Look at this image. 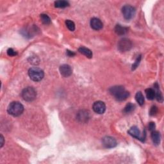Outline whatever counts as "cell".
<instances>
[{
    "label": "cell",
    "mask_w": 164,
    "mask_h": 164,
    "mask_svg": "<svg viewBox=\"0 0 164 164\" xmlns=\"http://www.w3.org/2000/svg\"><path fill=\"white\" fill-rule=\"evenodd\" d=\"M102 143L106 148H113L117 146V141L114 137L106 136L102 139Z\"/></svg>",
    "instance_id": "cell-7"
},
{
    "label": "cell",
    "mask_w": 164,
    "mask_h": 164,
    "mask_svg": "<svg viewBox=\"0 0 164 164\" xmlns=\"http://www.w3.org/2000/svg\"><path fill=\"white\" fill-rule=\"evenodd\" d=\"M40 17L41 21H42V23L44 24H50L51 23V19L47 14H44V13H42V14L40 15Z\"/></svg>",
    "instance_id": "cell-21"
},
{
    "label": "cell",
    "mask_w": 164,
    "mask_h": 164,
    "mask_svg": "<svg viewBox=\"0 0 164 164\" xmlns=\"http://www.w3.org/2000/svg\"><path fill=\"white\" fill-rule=\"evenodd\" d=\"M110 94L119 101H122L129 97L130 93L122 86H114L109 89Z\"/></svg>",
    "instance_id": "cell-1"
},
{
    "label": "cell",
    "mask_w": 164,
    "mask_h": 164,
    "mask_svg": "<svg viewBox=\"0 0 164 164\" xmlns=\"http://www.w3.org/2000/svg\"><path fill=\"white\" fill-rule=\"evenodd\" d=\"M77 119L81 122H86L89 119V113L86 110H81L77 114Z\"/></svg>",
    "instance_id": "cell-12"
},
{
    "label": "cell",
    "mask_w": 164,
    "mask_h": 164,
    "mask_svg": "<svg viewBox=\"0 0 164 164\" xmlns=\"http://www.w3.org/2000/svg\"><path fill=\"white\" fill-rule=\"evenodd\" d=\"M28 75L32 80L37 82L42 80L44 76V73L42 69L35 67H32L29 69Z\"/></svg>",
    "instance_id": "cell-4"
},
{
    "label": "cell",
    "mask_w": 164,
    "mask_h": 164,
    "mask_svg": "<svg viewBox=\"0 0 164 164\" xmlns=\"http://www.w3.org/2000/svg\"><path fill=\"white\" fill-rule=\"evenodd\" d=\"M140 60H141V56H138V58H136V60H135V62L134 63V64L132 65V70L135 69L138 66L139 64H140Z\"/></svg>",
    "instance_id": "cell-24"
},
{
    "label": "cell",
    "mask_w": 164,
    "mask_h": 164,
    "mask_svg": "<svg viewBox=\"0 0 164 164\" xmlns=\"http://www.w3.org/2000/svg\"><path fill=\"white\" fill-rule=\"evenodd\" d=\"M67 54L69 56H73L75 55V53H74V52L71 51H69V50H67Z\"/></svg>",
    "instance_id": "cell-27"
},
{
    "label": "cell",
    "mask_w": 164,
    "mask_h": 164,
    "mask_svg": "<svg viewBox=\"0 0 164 164\" xmlns=\"http://www.w3.org/2000/svg\"><path fill=\"white\" fill-rule=\"evenodd\" d=\"M135 9L131 5H125L122 7V13L126 20H130L135 14Z\"/></svg>",
    "instance_id": "cell-5"
},
{
    "label": "cell",
    "mask_w": 164,
    "mask_h": 164,
    "mask_svg": "<svg viewBox=\"0 0 164 164\" xmlns=\"http://www.w3.org/2000/svg\"><path fill=\"white\" fill-rule=\"evenodd\" d=\"M60 73L61 75L64 77H69L73 73V70L71 67L67 64H63L60 65L59 68Z\"/></svg>",
    "instance_id": "cell-9"
},
{
    "label": "cell",
    "mask_w": 164,
    "mask_h": 164,
    "mask_svg": "<svg viewBox=\"0 0 164 164\" xmlns=\"http://www.w3.org/2000/svg\"><path fill=\"white\" fill-rule=\"evenodd\" d=\"M24 111V106L22 104L18 101H13L10 103L8 106L7 112L9 114L14 117L19 116L23 114Z\"/></svg>",
    "instance_id": "cell-2"
},
{
    "label": "cell",
    "mask_w": 164,
    "mask_h": 164,
    "mask_svg": "<svg viewBox=\"0 0 164 164\" xmlns=\"http://www.w3.org/2000/svg\"><path fill=\"white\" fill-rule=\"evenodd\" d=\"M145 93H146V97L149 100L154 99V98L155 97V91L154 89L151 88L147 89H146V91H145Z\"/></svg>",
    "instance_id": "cell-17"
},
{
    "label": "cell",
    "mask_w": 164,
    "mask_h": 164,
    "mask_svg": "<svg viewBox=\"0 0 164 164\" xmlns=\"http://www.w3.org/2000/svg\"><path fill=\"white\" fill-rule=\"evenodd\" d=\"M69 6V2H67L66 1H56L54 2V7L56 8H61V9H63V8H65Z\"/></svg>",
    "instance_id": "cell-19"
},
{
    "label": "cell",
    "mask_w": 164,
    "mask_h": 164,
    "mask_svg": "<svg viewBox=\"0 0 164 164\" xmlns=\"http://www.w3.org/2000/svg\"><path fill=\"white\" fill-rule=\"evenodd\" d=\"M158 113V108L156 106H153L149 112L150 116H154Z\"/></svg>",
    "instance_id": "cell-23"
},
{
    "label": "cell",
    "mask_w": 164,
    "mask_h": 164,
    "mask_svg": "<svg viewBox=\"0 0 164 164\" xmlns=\"http://www.w3.org/2000/svg\"><path fill=\"white\" fill-rule=\"evenodd\" d=\"M21 97L26 101L31 102L36 98L37 92L35 89L32 87H26L22 91Z\"/></svg>",
    "instance_id": "cell-3"
},
{
    "label": "cell",
    "mask_w": 164,
    "mask_h": 164,
    "mask_svg": "<svg viewBox=\"0 0 164 164\" xmlns=\"http://www.w3.org/2000/svg\"><path fill=\"white\" fill-rule=\"evenodd\" d=\"M7 54L8 55L10 56H14L17 54V52L13 50L12 48H9V50H7Z\"/></svg>",
    "instance_id": "cell-25"
},
{
    "label": "cell",
    "mask_w": 164,
    "mask_h": 164,
    "mask_svg": "<svg viewBox=\"0 0 164 164\" xmlns=\"http://www.w3.org/2000/svg\"><path fill=\"white\" fill-rule=\"evenodd\" d=\"M155 128H156V125H155V122H149V124L148 125V128H149V130L151 131V132L154 131L155 129Z\"/></svg>",
    "instance_id": "cell-26"
},
{
    "label": "cell",
    "mask_w": 164,
    "mask_h": 164,
    "mask_svg": "<svg viewBox=\"0 0 164 164\" xmlns=\"http://www.w3.org/2000/svg\"><path fill=\"white\" fill-rule=\"evenodd\" d=\"M128 133H129L131 136H132L133 137L139 139V140L142 142L144 141V138L140 136V130H138V128L136 126H133L130 129L128 130Z\"/></svg>",
    "instance_id": "cell-10"
},
{
    "label": "cell",
    "mask_w": 164,
    "mask_h": 164,
    "mask_svg": "<svg viewBox=\"0 0 164 164\" xmlns=\"http://www.w3.org/2000/svg\"><path fill=\"white\" fill-rule=\"evenodd\" d=\"M0 140H1V146H1V147H2L4 144V137L2 135H1V136H0Z\"/></svg>",
    "instance_id": "cell-28"
},
{
    "label": "cell",
    "mask_w": 164,
    "mask_h": 164,
    "mask_svg": "<svg viewBox=\"0 0 164 164\" xmlns=\"http://www.w3.org/2000/svg\"><path fill=\"white\" fill-rule=\"evenodd\" d=\"M127 31H128L127 28L122 26L121 25H120V24H117V25H116V28H115V32H116L117 35H124L127 32Z\"/></svg>",
    "instance_id": "cell-16"
},
{
    "label": "cell",
    "mask_w": 164,
    "mask_h": 164,
    "mask_svg": "<svg viewBox=\"0 0 164 164\" xmlns=\"http://www.w3.org/2000/svg\"><path fill=\"white\" fill-rule=\"evenodd\" d=\"M135 99L139 105L142 106L144 104V97L141 92H138L136 93L135 95Z\"/></svg>",
    "instance_id": "cell-18"
},
{
    "label": "cell",
    "mask_w": 164,
    "mask_h": 164,
    "mask_svg": "<svg viewBox=\"0 0 164 164\" xmlns=\"http://www.w3.org/2000/svg\"><path fill=\"white\" fill-rule=\"evenodd\" d=\"M91 26L95 30H99L103 28V24L99 19L94 17L91 20Z\"/></svg>",
    "instance_id": "cell-11"
},
{
    "label": "cell",
    "mask_w": 164,
    "mask_h": 164,
    "mask_svg": "<svg viewBox=\"0 0 164 164\" xmlns=\"http://www.w3.org/2000/svg\"><path fill=\"white\" fill-rule=\"evenodd\" d=\"M132 48V42L130 39L123 38L118 43V50L121 52H126Z\"/></svg>",
    "instance_id": "cell-6"
},
{
    "label": "cell",
    "mask_w": 164,
    "mask_h": 164,
    "mask_svg": "<svg viewBox=\"0 0 164 164\" xmlns=\"http://www.w3.org/2000/svg\"><path fill=\"white\" fill-rule=\"evenodd\" d=\"M151 139L153 140V142L155 145H158L160 143L161 140V135L160 132H157V131H153L151 132Z\"/></svg>",
    "instance_id": "cell-13"
},
{
    "label": "cell",
    "mask_w": 164,
    "mask_h": 164,
    "mask_svg": "<svg viewBox=\"0 0 164 164\" xmlns=\"http://www.w3.org/2000/svg\"><path fill=\"white\" fill-rule=\"evenodd\" d=\"M65 24L67 27V28L70 31H74L75 30V24L74 22L71 20H66L65 21Z\"/></svg>",
    "instance_id": "cell-22"
},
{
    "label": "cell",
    "mask_w": 164,
    "mask_h": 164,
    "mask_svg": "<svg viewBox=\"0 0 164 164\" xmlns=\"http://www.w3.org/2000/svg\"><path fill=\"white\" fill-rule=\"evenodd\" d=\"M155 89L157 90V91H155V97L156 98H157V99L158 101H159V102H161V103H162L163 102V95H162V92H161V91H160V89H159V86H158V85L157 83H156L155 84Z\"/></svg>",
    "instance_id": "cell-15"
},
{
    "label": "cell",
    "mask_w": 164,
    "mask_h": 164,
    "mask_svg": "<svg viewBox=\"0 0 164 164\" xmlns=\"http://www.w3.org/2000/svg\"><path fill=\"white\" fill-rule=\"evenodd\" d=\"M135 105H133V104L131 103H128L124 107V110H123V112L124 114H130L131 112H132L135 110Z\"/></svg>",
    "instance_id": "cell-20"
},
{
    "label": "cell",
    "mask_w": 164,
    "mask_h": 164,
    "mask_svg": "<svg viewBox=\"0 0 164 164\" xmlns=\"http://www.w3.org/2000/svg\"><path fill=\"white\" fill-rule=\"evenodd\" d=\"M92 108L95 113L98 114H103L105 113L106 110V105L105 103L101 101H97L93 104Z\"/></svg>",
    "instance_id": "cell-8"
},
{
    "label": "cell",
    "mask_w": 164,
    "mask_h": 164,
    "mask_svg": "<svg viewBox=\"0 0 164 164\" xmlns=\"http://www.w3.org/2000/svg\"><path fill=\"white\" fill-rule=\"evenodd\" d=\"M78 51L80 53L83 54V55L86 56L87 58H91L92 57V52L91 50H89V48H85V47H81L78 49Z\"/></svg>",
    "instance_id": "cell-14"
}]
</instances>
